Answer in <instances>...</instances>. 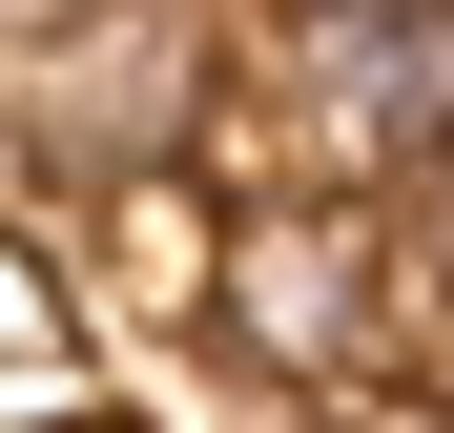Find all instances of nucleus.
<instances>
[{
	"label": "nucleus",
	"instance_id": "f257e3e1",
	"mask_svg": "<svg viewBox=\"0 0 454 433\" xmlns=\"http://www.w3.org/2000/svg\"><path fill=\"white\" fill-rule=\"evenodd\" d=\"M207 310H227V351H248V372H310V392H331L351 351H372V206H331V186L227 206Z\"/></svg>",
	"mask_w": 454,
	"mask_h": 433
},
{
	"label": "nucleus",
	"instance_id": "f03ea898",
	"mask_svg": "<svg viewBox=\"0 0 454 433\" xmlns=\"http://www.w3.org/2000/svg\"><path fill=\"white\" fill-rule=\"evenodd\" d=\"M269 83L331 144H372V166H454V21H310Z\"/></svg>",
	"mask_w": 454,
	"mask_h": 433
},
{
	"label": "nucleus",
	"instance_id": "7ed1b4c3",
	"mask_svg": "<svg viewBox=\"0 0 454 433\" xmlns=\"http://www.w3.org/2000/svg\"><path fill=\"white\" fill-rule=\"evenodd\" d=\"M0 413H83V310L42 289V248H0Z\"/></svg>",
	"mask_w": 454,
	"mask_h": 433
},
{
	"label": "nucleus",
	"instance_id": "20e7f679",
	"mask_svg": "<svg viewBox=\"0 0 454 433\" xmlns=\"http://www.w3.org/2000/svg\"><path fill=\"white\" fill-rule=\"evenodd\" d=\"M434 186H454V166H434Z\"/></svg>",
	"mask_w": 454,
	"mask_h": 433
}]
</instances>
